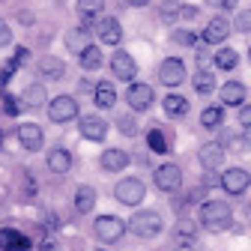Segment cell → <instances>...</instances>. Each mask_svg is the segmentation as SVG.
I'll return each instance as SVG.
<instances>
[{
	"instance_id": "52a82bcc",
	"label": "cell",
	"mask_w": 251,
	"mask_h": 251,
	"mask_svg": "<svg viewBox=\"0 0 251 251\" xmlns=\"http://www.w3.org/2000/svg\"><path fill=\"white\" fill-rule=\"evenodd\" d=\"M93 230H96V236H99L102 242H117V239L126 233V225L120 222L117 215H102V218H96Z\"/></svg>"
},
{
	"instance_id": "836d02e7",
	"label": "cell",
	"mask_w": 251,
	"mask_h": 251,
	"mask_svg": "<svg viewBox=\"0 0 251 251\" xmlns=\"http://www.w3.org/2000/svg\"><path fill=\"white\" fill-rule=\"evenodd\" d=\"M171 39H174L176 45H185V48H188V45H195L198 36L192 33V30H174V36H171Z\"/></svg>"
},
{
	"instance_id": "f546056e",
	"label": "cell",
	"mask_w": 251,
	"mask_h": 251,
	"mask_svg": "<svg viewBox=\"0 0 251 251\" xmlns=\"http://www.w3.org/2000/svg\"><path fill=\"white\" fill-rule=\"evenodd\" d=\"M102 9H105V0H78V12L90 21V18H96V15H102Z\"/></svg>"
},
{
	"instance_id": "f1b7e54d",
	"label": "cell",
	"mask_w": 251,
	"mask_h": 251,
	"mask_svg": "<svg viewBox=\"0 0 251 251\" xmlns=\"http://www.w3.org/2000/svg\"><path fill=\"white\" fill-rule=\"evenodd\" d=\"M236 63H239V54H236L233 48H222V51L215 54V66H218V69H225V72H230Z\"/></svg>"
},
{
	"instance_id": "6da1fadb",
	"label": "cell",
	"mask_w": 251,
	"mask_h": 251,
	"mask_svg": "<svg viewBox=\"0 0 251 251\" xmlns=\"http://www.w3.org/2000/svg\"><path fill=\"white\" fill-rule=\"evenodd\" d=\"M233 222V209L225 201H203L201 206V225L209 230H225Z\"/></svg>"
},
{
	"instance_id": "ab89813d",
	"label": "cell",
	"mask_w": 251,
	"mask_h": 251,
	"mask_svg": "<svg viewBox=\"0 0 251 251\" xmlns=\"http://www.w3.org/2000/svg\"><path fill=\"white\" fill-rule=\"evenodd\" d=\"M179 18H185V21L198 18V6H179Z\"/></svg>"
},
{
	"instance_id": "7402d4cb",
	"label": "cell",
	"mask_w": 251,
	"mask_h": 251,
	"mask_svg": "<svg viewBox=\"0 0 251 251\" xmlns=\"http://www.w3.org/2000/svg\"><path fill=\"white\" fill-rule=\"evenodd\" d=\"M93 99H96L99 108H114L117 105V93H114V87L108 81H102V84H96V90H93Z\"/></svg>"
},
{
	"instance_id": "f6af8a7d",
	"label": "cell",
	"mask_w": 251,
	"mask_h": 251,
	"mask_svg": "<svg viewBox=\"0 0 251 251\" xmlns=\"http://www.w3.org/2000/svg\"><path fill=\"white\" fill-rule=\"evenodd\" d=\"M21 24H33V15H30V12H21Z\"/></svg>"
},
{
	"instance_id": "b9f144b4",
	"label": "cell",
	"mask_w": 251,
	"mask_h": 251,
	"mask_svg": "<svg viewBox=\"0 0 251 251\" xmlns=\"http://www.w3.org/2000/svg\"><path fill=\"white\" fill-rule=\"evenodd\" d=\"M195 233V225L192 222H179V236H192Z\"/></svg>"
},
{
	"instance_id": "e0dca14e",
	"label": "cell",
	"mask_w": 251,
	"mask_h": 251,
	"mask_svg": "<svg viewBox=\"0 0 251 251\" xmlns=\"http://www.w3.org/2000/svg\"><path fill=\"white\" fill-rule=\"evenodd\" d=\"M48 168H51L54 174H69V171H72V152L63 150V147L51 150V152H48Z\"/></svg>"
},
{
	"instance_id": "60d3db41",
	"label": "cell",
	"mask_w": 251,
	"mask_h": 251,
	"mask_svg": "<svg viewBox=\"0 0 251 251\" xmlns=\"http://www.w3.org/2000/svg\"><path fill=\"white\" fill-rule=\"evenodd\" d=\"M209 6H218V9H233L236 6V0H206Z\"/></svg>"
},
{
	"instance_id": "44dd1931",
	"label": "cell",
	"mask_w": 251,
	"mask_h": 251,
	"mask_svg": "<svg viewBox=\"0 0 251 251\" xmlns=\"http://www.w3.org/2000/svg\"><path fill=\"white\" fill-rule=\"evenodd\" d=\"M90 33H87V27H75V30H69V33H66V48L72 51V54H81L90 42Z\"/></svg>"
},
{
	"instance_id": "3957f363",
	"label": "cell",
	"mask_w": 251,
	"mask_h": 251,
	"mask_svg": "<svg viewBox=\"0 0 251 251\" xmlns=\"http://www.w3.org/2000/svg\"><path fill=\"white\" fill-rule=\"evenodd\" d=\"M144 195H147V185H144L138 176H126V179H120L117 188H114V198H117L120 203H126V206H138V203L144 201Z\"/></svg>"
},
{
	"instance_id": "5b68a950",
	"label": "cell",
	"mask_w": 251,
	"mask_h": 251,
	"mask_svg": "<svg viewBox=\"0 0 251 251\" xmlns=\"http://www.w3.org/2000/svg\"><path fill=\"white\" fill-rule=\"evenodd\" d=\"M48 117L51 123H69L78 117V102L72 96H57L54 102H48Z\"/></svg>"
},
{
	"instance_id": "4dcf8cb0",
	"label": "cell",
	"mask_w": 251,
	"mask_h": 251,
	"mask_svg": "<svg viewBox=\"0 0 251 251\" xmlns=\"http://www.w3.org/2000/svg\"><path fill=\"white\" fill-rule=\"evenodd\" d=\"M147 144H150V150H152V152H168V141H165V135H162L159 129H150Z\"/></svg>"
},
{
	"instance_id": "484cf974",
	"label": "cell",
	"mask_w": 251,
	"mask_h": 251,
	"mask_svg": "<svg viewBox=\"0 0 251 251\" xmlns=\"http://www.w3.org/2000/svg\"><path fill=\"white\" fill-rule=\"evenodd\" d=\"M185 111H188V102L182 99V96H176V93H171V96H165V114L168 117H185Z\"/></svg>"
},
{
	"instance_id": "d590c367",
	"label": "cell",
	"mask_w": 251,
	"mask_h": 251,
	"mask_svg": "<svg viewBox=\"0 0 251 251\" xmlns=\"http://www.w3.org/2000/svg\"><path fill=\"white\" fill-rule=\"evenodd\" d=\"M236 30L239 33H251V9H242L236 15Z\"/></svg>"
},
{
	"instance_id": "bcb514c9",
	"label": "cell",
	"mask_w": 251,
	"mask_h": 251,
	"mask_svg": "<svg viewBox=\"0 0 251 251\" xmlns=\"http://www.w3.org/2000/svg\"><path fill=\"white\" fill-rule=\"evenodd\" d=\"M78 90H81V93H87V90H93V84H90V81H81V84H78Z\"/></svg>"
},
{
	"instance_id": "8992f818",
	"label": "cell",
	"mask_w": 251,
	"mask_h": 251,
	"mask_svg": "<svg viewBox=\"0 0 251 251\" xmlns=\"http://www.w3.org/2000/svg\"><path fill=\"white\" fill-rule=\"evenodd\" d=\"M248 185H251V174L245 168H230L222 174V188L227 195H245Z\"/></svg>"
},
{
	"instance_id": "e575fe53",
	"label": "cell",
	"mask_w": 251,
	"mask_h": 251,
	"mask_svg": "<svg viewBox=\"0 0 251 251\" xmlns=\"http://www.w3.org/2000/svg\"><path fill=\"white\" fill-rule=\"evenodd\" d=\"M162 18L165 21L179 18V3H176V0H165V3H162Z\"/></svg>"
},
{
	"instance_id": "8d00e7d4",
	"label": "cell",
	"mask_w": 251,
	"mask_h": 251,
	"mask_svg": "<svg viewBox=\"0 0 251 251\" xmlns=\"http://www.w3.org/2000/svg\"><path fill=\"white\" fill-rule=\"evenodd\" d=\"M9 42H12V30H9V24L3 18H0V48H6Z\"/></svg>"
},
{
	"instance_id": "4316f807",
	"label": "cell",
	"mask_w": 251,
	"mask_h": 251,
	"mask_svg": "<svg viewBox=\"0 0 251 251\" xmlns=\"http://www.w3.org/2000/svg\"><path fill=\"white\" fill-rule=\"evenodd\" d=\"M195 90L203 93V96H206V93H212L215 90V75L209 69H198L195 72Z\"/></svg>"
},
{
	"instance_id": "ba28073f",
	"label": "cell",
	"mask_w": 251,
	"mask_h": 251,
	"mask_svg": "<svg viewBox=\"0 0 251 251\" xmlns=\"http://www.w3.org/2000/svg\"><path fill=\"white\" fill-rule=\"evenodd\" d=\"M159 78L165 87H179L185 81V63L176 60V57H168L162 66H159Z\"/></svg>"
},
{
	"instance_id": "5bb4252c",
	"label": "cell",
	"mask_w": 251,
	"mask_h": 251,
	"mask_svg": "<svg viewBox=\"0 0 251 251\" xmlns=\"http://www.w3.org/2000/svg\"><path fill=\"white\" fill-rule=\"evenodd\" d=\"M96 36H99L105 45H117V42L123 39V27H120L117 18H102V21L96 24Z\"/></svg>"
},
{
	"instance_id": "9c48e42d",
	"label": "cell",
	"mask_w": 251,
	"mask_h": 251,
	"mask_svg": "<svg viewBox=\"0 0 251 251\" xmlns=\"http://www.w3.org/2000/svg\"><path fill=\"white\" fill-rule=\"evenodd\" d=\"M152 87L150 84H132L129 90H126V102H129L132 111H147L152 105Z\"/></svg>"
},
{
	"instance_id": "2e32d148",
	"label": "cell",
	"mask_w": 251,
	"mask_h": 251,
	"mask_svg": "<svg viewBox=\"0 0 251 251\" xmlns=\"http://www.w3.org/2000/svg\"><path fill=\"white\" fill-rule=\"evenodd\" d=\"M0 248H3V251H27L30 248V239L21 236L12 227H3V230H0Z\"/></svg>"
},
{
	"instance_id": "603a6c76",
	"label": "cell",
	"mask_w": 251,
	"mask_h": 251,
	"mask_svg": "<svg viewBox=\"0 0 251 251\" xmlns=\"http://www.w3.org/2000/svg\"><path fill=\"white\" fill-rule=\"evenodd\" d=\"M21 102L30 105V108H39V105L45 102V87H42V84H27L24 93H21Z\"/></svg>"
},
{
	"instance_id": "d4e9b609",
	"label": "cell",
	"mask_w": 251,
	"mask_h": 251,
	"mask_svg": "<svg viewBox=\"0 0 251 251\" xmlns=\"http://www.w3.org/2000/svg\"><path fill=\"white\" fill-rule=\"evenodd\" d=\"M78 63L84 69H99L102 66V51L96 48V45H87L81 54H78Z\"/></svg>"
},
{
	"instance_id": "277c9868",
	"label": "cell",
	"mask_w": 251,
	"mask_h": 251,
	"mask_svg": "<svg viewBox=\"0 0 251 251\" xmlns=\"http://www.w3.org/2000/svg\"><path fill=\"white\" fill-rule=\"evenodd\" d=\"M152 179H155V188H159V192L174 195V192H179V185H182V171L176 165H162V168H155Z\"/></svg>"
},
{
	"instance_id": "8fae6325",
	"label": "cell",
	"mask_w": 251,
	"mask_h": 251,
	"mask_svg": "<svg viewBox=\"0 0 251 251\" xmlns=\"http://www.w3.org/2000/svg\"><path fill=\"white\" fill-rule=\"evenodd\" d=\"M18 141H21V147H24V150L36 152V150H42L45 135H42V129H39L36 123H21V126H18Z\"/></svg>"
},
{
	"instance_id": "f35d334b",
	"label": "cell",
	"mask_w": 251,
	"mask_h": 251,
	"mask_svg": "<svg viewBox=\"0 0 251 251\" xmlns=\"http://www.w3.org/2000/svg\"><path fill=\"white\" fill-rule=\"evenodd\" d=\"M239 126L251 129V105H242V111H239Z\"/></svg>"
},
{
	"instance_id": "c3c4849f",
	"label": "cell",
	"mask_w": 251,
	"mask_h": 251,
	"mask_svg": "<svg viewBox=\"0 0 251 251\" xmlns=\"http://www.w3.org/2000/svg\"><path fill=\"white\" fill-rule=\"evenodd\" d=\"M248 57H251V51H248Z\"/></svg>"
},
{
	"instance_id": "74e56055",
	"label": "cell",
	"mask_w": 251,
	"mask_h": 251,
	"mask_svg": "<svg viewBox=\"0 0 251 251\" xmlns=\"http://www.w3.org/2000/svg\"><path fill=\"white\" fill-rule=\"evenodd\" d=\"M3 114H9V117H15V114H18V102L9 96V93H3Z\"/></svg>"
},
{
	"instance_id": "9a60e30c",
	"label": "cell",
	"mask_w": 251,
	"mask_h": 251,
	"mask_svg": "<svg viewBox=\"0 0 251 251\" xmlns=\"http://www.w3.org/2000/svg\"><path fill=\"white\" fill-rule=\"evenodd\" d=\"M227 33H230V24L218 15V18H212L209 24H206V30H203V42L206 45H218V42H225L227 39Z\"/></svg>"
},
{
	"instance_id": "1f68e13d",
	"label": "cell",
	"mask_w": 251,
	"mask_h": 251,
	"mask_svg": "<svg viewBox=\"0 0 251 251\" xmlns=\"http://www.w3.org/2000/svg\"><path fill=\"white\" fill-rule=\"evenodd\" d=\"M117 129H120L123 135H135V132H138V123H135L132 114H120V117H117Z\"/></svg>"
},
{
	"instance_id": "4fadbf2b",
	"label": "cell",
	"mask_w": 251,
	"mask_h": 251,
	"mask_svg": "<svg viewBox=\"0 0 251 251\" xmlns=\"http://www.w3.org/2000/svg\"><path fill=\"white\" fill-rule=\"evenodd\" d=\"M81 135L87 141H105L108 138V123L102 117H81Z\"/></svg>"
},
{
	"instance_id": "7a4b0ae2",
	"label": "cell",
	"mask_w": 251,
	"mask_h": 251,
	"mask_svg": "<svg viewBox=\"0 0 251 251\" xmlns=\"http://www.w3.org/2000/svg\"><path fill=\"white\" fill-rule=\"evenodd\" d=\"M162 227H165L162 215H159V212H150V209L135 212V215H132V222H129V230H132L135 236H141V239H152V236H159V233H162Z\"/></svg>"
},
{
	"instance_id": "7bdbcfd3",
	"label": "cell",
	"mask_w": 251,
	"mask_h": 251,
	"mask_svg": "<svg viewBox=\"0 0 251 251\" xmlns=\"http://www.w3.org/2000/svg\"><path fill=\"white\" fill-rule=\"evenodd\" d=\"M42 251H63V248H60L57 242H51V239H48V242H42Z\"/></svg>"
},
{
	"instance_id": "d6a6232c",
	"label": "cell",
	"mask_w": 251,
	"mask_h": 251,
	"mask_svg": "<svg viewBox=\"0 0 251 251\" xmlns=\"http://www.w3.org/2000/svg\"><path fill=\"white\" fill-rule=\"evenodd\" d=\"M225 147H230V150H251V141H242V138H236L233 132H225Z\"/></svg>"
},
{
	"instance_id": "ee69618b",
	"label": "cell",
	"mask_w": 251,
	"mask_h": 251,
	"mask_svg": "<svg viewBox=\"0 0 251 251\" xmlns=\"http://www.w3.org/2000/svg\"><path fill=\"white\" fill-rule=\"evenodd\" d=\"M126 3H129V6H147L150 0H126Z\"/></svg>"
},
{
	"instance_id": "30bf717a",
	"label": "cell",
	"mask_w": 251,
	"mask_h": 251,
	"mask_svg": "<svg viewBox=\"0 0 251 251\" xmlns=\"http://www.w3.org/2000/svg\"><path fill=\"white\" fill-rule=\"evenodd\" d=\"M111 72L120 78V81H132L138 75V63L132 60V54H126V51H117L111 57Z\"/></svg>"
},
{
	"instance_id": "cb8c5ba5",
	"label": "cell",
	"mask_w": 251,
	"mask_h": 251,
	"mask_svg": "<svg viewBox=\"0 0 251 251\" xmlns=\"http://www.w3.org/2000/svg\"><path fill=\"white\" fill-rule=\"evenodd\" d=\"M93 206H96V192H93L90 185H81L75 192V209L78 212H90Z\"/></svg>"
},
{
	"instance_id": "7c38bea8",
	"label": "cell",
	"mask_w": 251,
	"mask_h": 251,
	"mask_svg": "<svg viewBox=\"0 0 251 251\" xmlns=\"http://www.w3.org/2000/svg\"><path fill=\"white\" fill-rule=\"evenodd\" d=\"M198 159H201L203 171H218L225 162V144H203L198 150Z\"/></svg>"
},
{
	"instance_id": "d6986e66",
	"label": "cell",
	"mask_w": 251,
	"mask_h": 251,
	"mask_svg": "<svg viewBox=\"0 0 251 251\" xmlns=\"http://www.w3.org/2000/svg\"><path fill=\"white\" fill-rule=\"evenodd\" d=\"M126 165H129V155H126L123 150H105V152H102V168H105V171L114 174V171H123Z\"/></svg>"
},
{
	"instance_id": "7dc6e473",
	"label": "cell",
	"mask_w": 251,
	"mask_h": 251,
	"mask_svg": "<svg viewBox=\"0 0 251 251\" xmlns=\"http://www.w3.org/2000/svg\"><path fill=\"white\" fill-rule=\"evenodd\" d=\"M0 150H3V135H0Z\"/></svg>"
},
{
	"instance_id": "ac0fdd59",
	"label": "cell",
	"mask_w": 251,
	"mask_h": 251,
	"mask_svg": "<svg viewBox=\"0 0 251 251\" xmlns=\"http://www.w3.org/2000/svg\"><path fill=\"white\" fill-rule=\"evenodd\" d=\"M222 102L225 105H242L245 102V84H239V81L222 84Z\"/></svg>"
},
{
	"instance_id": "83f0119b",
	"label": "cell",
	"mask_w": 251,
	"mask_h": 251,
	"mask_svg": "<svg viewBox=\"0 0 251 251\" xmlns=\"http://www.w3.org/2000/svg\"><path fill=\"white\" fill-rule=\"evenodd\" d=\"M201 123L206 126V129H215V126H222V123H225V111L218 108V105H209V108H203Z\"/></svg>"
},
{
	"instance_id": "ffe728a7",
	"label": "cell",
	"mask_w": 251,
	"mask_h": 251,
	"mask_svg": "<svg viewBox=\"0 0 251 251\" xmlns=\"http://www.w3.org/2000/svg\"><path fill=\"white\" fill-rule=\"evenodd\" d=\"M63 72H66L63 60H57V57H45V60H39V75H42V78L57 81V78H63Z\"/></svg>"
}]
</instances>
